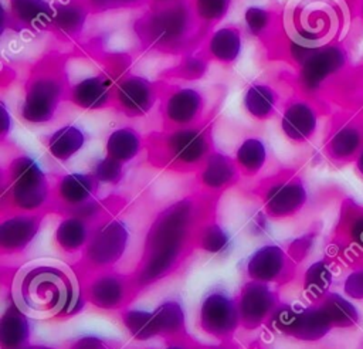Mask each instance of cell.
I'll return each instance as SVG.
<instances>
[{
  "instance_id": "cell-1",
  "label": "cell",
  "mask_w": 363,
  "mask_h": 349,
  "mask_svg": "<svg viewBox=\"0 0 363 349\" xmlns=\"http://www.w3.org/2000/svg\"><path fill=\"white\" fill-rule=\"evenodd\" d=\"M47 194V180L37 163L20 157L13 166V197L23 209L38 207Z\"/></svg>"
},
{
  "instance_id": "cell-2",
  "label": "cell",
  "mask_w": 363,
  "mask_h": 349,
  "mask_svg": "<svg viewBox=\"0 0 363 349\" xmlns=\"http://www.w3.org/2000/svg\"><path fill=\"white\" fill-rule=\"evenodd\" d=\"M61 87L57 81L45 77L37 78L27 87L21 105V116L31 123L48 122L58 105Z\"/></svg>"
},
{
  "instance_id": "cell-3",
  "label": "cell",
  "mask_w": 363,
  "mask_h": 349,
  "mask_svg": "<svg viewBox=\"0 0 363 349\" xmlns=\"http://www.w3.org/2000/svg\"><path fill=\"white\" fill-rule=\"evenodd\" d=\"M336 253L349 267L363 268V209L345 217L335 234Z\"/></svg>"
},
{
  "instance_id": "cell-4",
  "label": "cell",
  "mask_w": 363,
  "mask_h": 349,
  "mask_svg": "<svg viewBox=\"0 0 363 349\" xmlns=\"http://www.w3.org/2000/svg\"><path fill=\"white\" fill-rule=\"evenodd\" d=\"M116 96L121 106L133 115L146 113L155 102L152 84L142 77H128L116 88Z\"/></svg>"
},
{
  "instance_id": "cell-5",
  "label": "cell",
  "mask_w": 363,
  "mask_h": 349,
  "mask_svg": "<svg viewBox=\"0 0 363 349\" xmlns=\"http://www.w3.org/2000/svg\"><path fill=\"white\" fill-rule=\"evenodd\" d=\"M203 96L193 88H183L169 96L164 105V113L169 121L179 125L193 122L201 112Z\"/></svg>"
},
{
  "instance_id": "cell-6",
  "label": "cell",
  "mask_w": 363,
  "mask_h": 349,
  "mask_svg": "<svg viewBox=\"0 0 363 349\" xmlns=\"http://www.w3.org/2000/svg\"><path fill=\"white\" fill-rule=\"evenodd\" d=\"M306 193L299 182L279 183L269 190L267 206L271 214L289 216L296 213L305 203Z\"/></svg>"
},
{
  "instance_id": "cell-7",
  "label": "cell",
  "mask_w": 363,
  "mask_h": 349,
  "mask_svg": "<svg viewBox=\"0 0 363 349\" xmlns=\"http://www.w3.org/2000/svg\"><path fill=\"white\" fill-rule=\"evenodd\" d=\"M281 125L288 138L302 142L313 133L316 128V116L308 105L298 102L286 108Z\"/></svg>"
},
{
  "instance_id": "cell-8",
  "label": "cell",
  "mask_w": 363,
  "mask_h": 349,
  "mask_svg": "<svg viewBox=\"0 0 363 349\" xmlns=\"http://www.w3.org/2000/svg\"><path fill=\"white\" fill-rule=\"evenodd\" d=\"M13 16L24 26L38 30L52 24L55 9L45 0H10Z\"/></svg>"
},
{
  "instance_id": "cell-9",
  "label": "cell",
  "mask_w": 363,
  "mask_h": 349,
  "mask_svg": "<svg viewBox=\"0 0 363 349\" xmlns=\"http://www.w3.org/2000/svg\"><path fill=\"white\" fill-rule=\"evenodd\" d=\"M343 57L335 48H325L320 51H311L303 54V77L309 85H316L329 72L340 67Z\"/></svg>"
},
{
  "instance_id": "cell-10",
  "label": "cell",
  "mask_w": 363,
  "mask_h": 349,
  "mask_svg": "<svg viewBox=\"0 0 363 349\" xmlns=\"http://www.w3.org/2000/svg\"><path fill=\"white\" fill-rule=\"evenodd\" d=\"M72 101L84 109H99L109 99V84L101 77H89L79 81L71 92Z\"/></svg>"
},
{
  "instance_id": "cell-11",
  "label": "cell",
  "mask_w": 363,
  "mask_h": 349,
  "mask_svg": "<svg viewBox=\"0 0 363 349\" xmlns=\"http://www.w3.org/2000/svg\"><path fill=\"white\" fill-rule=\"evenodd\" d=\"M316 304L332 328H352L359 322V311L339 294L329 292Z\"/></svg>"
},
{
  "instance_id": "cell-12",
  "label": "cell",
  "mask_w": 363,
  "mask_h": 349,
  "mask_svg": "<svg viewBox=\"0 0 363 349\" xmlns=\"http://www.w3.org/2000/svg\"><path fill=\"white\" fill-rule=\"evenodd\" d=\"M85 143V135L77 125H65L48 136V150L58 160H67Z\"/></svg>"
},
{
  "instance_id": "cell-13",
  "label": "cell",
  "mask_w": 363,
  "mask_h": 349,
  "mask_svg": "<svg viewBox=\"0 0 363 349\" xmlns=\"http://www.w3.org/2000/svg\"><path fill=\"white\" fill-rule=\"evenodd\" d=\"M140 149V136L130 126H122L115 129L106 142L108 156L118 162H129Z\"/></svg>"
},
{
  "instance_id": "cell-14",
  "label": "cell",
  "mask_w": 363,
  "mask_h": 349,
  "mask_svg": "<svg viewBox=\"0 0 363 349\" xmlns=\"http://www.w3.org/2000/svg\"><path fill=\"white\" fill-rule=\"evenodd\" d=\"M206 136L201 131L186 129L173 135L170 148L174 156L182 162H196L206 152Z\"/></svg>"
},
{
  "instance_id": "cell-15",
  "label": "cell",
  "mask_w": 363,
  "mask_h": 349,
  "mask_svg": "<svg viewBox=\"0 0 363 349\" xmlns=\"http://www.w3.org/2000/svg\"><path fill=\"white\" fill-rule=\"evenodd\" d=\"M278 96L275 91L265 84L251 85L244 95V106L250 115L257 119L269 118L277 105Z\"/></svg>"
},
{
  "instance_id": "cell-16",
  "label": "cell",
  "mask_w": 363,
  "mask_h": 349,
  "mask_svg": "<svg viewBox=\"0 0 363 349\" xmlns=\"http://www.w3.org/2000/svg\"><path fill=\"white\" fill-rule=\"evenodd\" d=\"M208 50L220 62H233L241 51V34L237 28L224 27L217 30L210 41Z\"/></svg>"
},
{
  "instance_id": "cell-17",
  "label": "cell",
  "mask_w": 363,
  "mask_h": 349,
  "mask_svg": "<svg viewBox=\"0 0 363 349\" xmlns=\"http://www.w3.org/2000/svg\"><path fill=\"white\" fill-rule=\"evenodd\" d=\"M95 192V179L89 174H67L60 183V194L71 204L84 203Z\"/></svg>"
},
{
  "instance_id": "cell-18",
  "label": "cell",
  "mask_w": 363,
  "mask_h": 349,
  "mask_svg": "<svg viewBox=\"0 0 363 349\" xmlns=\"http://www.w3.org/2000/svg\"><path fill=\"white\" fill-rule=\"evenodd\" d=\"M235 177V166L224 155H213L203 170V182L210 187H221Z\"/></svg>"
},
{
  "instance_id": "cell-19",
  "label": "cell",
  "mask_w": 363,
  "mask_h": 349,
  "mask_svg": "<svg viewBox=\"0 0 363 349\" xmlns=\"http://www.w3.org/2000/svg\"><path fill=\"white\" fill-rule=\"evenodd\" d=\"M267 150L262 140L257 138H250L241 143L237 150V163L247 173H257L265 163Z\"/></svg>"
},
{
  "instance_id": "cell-20",
  "label": "cell",
  "mask_w": 363,
  "mask_h": 349,
  "mask_svg": "<svg viewBox=\"0 0 363 349\" xmlns=\"http://www.w3.org/2000/svg\"><path fill=\"white\" fill-rule=\"evenodd\" d=\"M330 282L332 271L329 264L323 260L311 265L305 274V289L315 302H319L326 294H329Z\"/></svg>"
},
{
  "instance_id": "cell-21",
  "label": "cell",
  "mask_w": 363,
  "mask_h": 349,
  "mask_svg": "<svg viewBox=\"0 0 363 349\" xmlns=\"http://www.w3.org/2000/svg\"><path fill=\"white\" fill-rule=\"evenodd\" d=\"M85 23V13L79 6L72 3L64 4L55 9V16L52 24L57 27L60 33L65 35L77 34Z\"/></svg>"
},
{
  "instance_id": "cell-22",
  "label": "cell",
  "mask_w": 363,
  "mask_h": 349,
  "mask_svg": "<svg viewBox=\"0 0 363 349\" xmlns=\"http://www.w3.org/2000/svg\"><path fill=\"white\" fill-rule=\"evenodd\" d=\"M357 146H359V133L352 129H345L333 138L330 149L335 156L346 157L353 155Z\"/></svg>"
},
{
  "instance_id": "cell-23",
  "label": "cell",
  "mask_w": 363,
  "mask_h": 349,
  "mask_svg": "<svg viewBox=\"0 0 363 349\" xmlns=\"http://www.w3.org/2000/svg\"><path fill=\"white\" fill-rule=\"evenodd\" d=\"M231 0H196V9L201 18L217 21L228 11Z\"/></svg>"
},
{
  "instance_id": "cell-24",
  "label": "cell",
  "mask_w": 363,
  "mask_h": 349,
  "mask_svg": "<svg viewBox=\"0 0 363 349\" xmlns=\"http://www.w3.org/2000/svg\"><path fill=\"white\" fill-rule=\"evenodd\" d=\"M95 179L104 183H116L122 176V163L116 159L106 156L95 166Z\"/></svg>"
},
{
  "instance_id": "cell-25",
  "label": "cell",
  "mask_w": 363,
  "mask_h": 349,
  "mask_svg": "<svg viewBox=\"0 0 363 349\" xmlns=\"http://www.w3.org/2000/svg\"><path fill=\"white\" fill-rule=\"evenodd\" d=\"M245 24L248 27V30L254 34V35H258L261 34V31H264V28L267 27L268 24V20H269V16L268 13L261 9V7H248L245 10Z\"/></svg>"
},
{
  "instance_id": "cell-26",
  "label": "cell",
  "mask_w": 363,
  "mask_h": 349,
  "mask_svg": "<svg viewBox=\"0 0 363 349\" xmlns=\"http://www.w3.org/2000/svg\"><path fill=\"white\" fill-rule=\"evenodd\" d=\"M345 292L354 298L363 299V268H354L345 281Z\"/></svg>"
},
{
  "instance_id": "cell-27",
  "label": "cell",
  "mask_w": 363,
  "mask_h": 349,
  "mask_svg": "<svg viewBox=\"0 0 363 349\" xmlns=\"http://www.w3.org/2000/svg\"><path fill=\"white\" fill-rule=\"evenodd\" d=\"M177 71H179V77L187 78V79H194V78L203 77V74L206 72V65L203 61H200L197 58H190V60L184 61L182 65H179Z\"/></svg>"
},
{
  "instance_id": "cell-28",
  "label": "cell",
  "mask_w": 363,
  "mask_h": 349,
  "mask_svg": "<svg viewBox=\"0 0 363 349\" xmlns=\"http://www.w3.org/2000/svg\"><path fill=\"white\" fill-rule=\"evenodd\" d=\"M357 169H359V172L363 174V153L359 156V159H357Z\"/></svg>"
}]
</instances>
